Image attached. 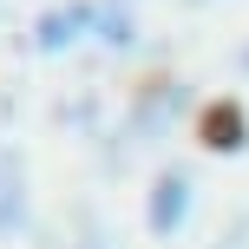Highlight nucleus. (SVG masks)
Here are the masks:
<instances>
[]
</instances>
